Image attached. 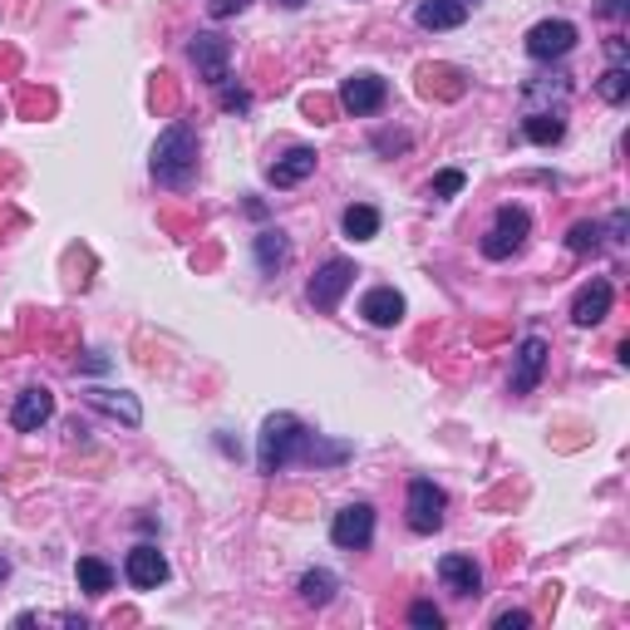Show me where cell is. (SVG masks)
I'll return each mask as SVG.
<instances>
[{"mask_svg":"<svg viewBox=\"0 0 630 630\" xmlns=\"http://www.w3.org/2000/svg\"><path fill=\"white\" fill-rule=\"evenodd\" d=\"M409 626H419V630H438V626H444V611H438L434 601H414V606H409Z\"/></svg>","mask_w":630,"mask_h":630,"instance_id":"obj_26","label":"cell"},{"mask_svg":"<svg viewBox=\"0 0 630 630\" xmlns=\"http://www.w3.org/2000/svg\"><path fill=\"white\" fill-rule=\"evenodd\" d=\"M153 177L163 187H193L197 177V133L193 123H167L153 143V158H149Z\"/></svg>","mask_w":630,"mask_h":630,"instance_id":"obj_2","label":"cell"},{"mask_svg":"<svg viewBox=\"0 0 630 630\" xmlns=\"http://www.w3.org/2000/svg\"><path fill=\"white\" fill-rule=\"evenodd\" d=\"M611 301H616V286L606 276H591L582 291H576L572 301V321L582 325V330H591V325H601L606 315H611Z\"/></svg>","mask_w":630,"mask_h":630,"instance_id":"obj_11","label":"cell"},{"mask_svg":"<svg viewBox=\"0 0 630 630\" xmlns=\"http://www.w3.org/2000/svg\"><path fill=\"white\" fill-rule=\"evenodd\" d=\"M123 576H129V586H139V591H153V586L167 582V556L158 547H133L129 562H123Z\"/></svg>","mask_w":630,"mask_h":630,"instance_id":"obj_15","label":"cell"},{"mask_svg":"<svg viewBox=\"0 0 630 630\" xmlns=\"http://www.w3.org/2000/svg\"><path fill=\"white\" fill-rule=\"evenodd\" d=\"M89 404L104 409V414H113V419H123L129 428L143 424V404L129 390H89Z\"/></svg>","mask_w":630,"mask_h":630,"instance_id":"obj_18","label":"cell"},{"mask_svg":"<svg viewBox=\"0 0 630 630\" xmlns=\"http://www.w3.org/2000/svg\"><path fill=\"white\" fill-rule=\"evenodd\" d=\"M350 458V444H335V438H321L301 424L296 414H271L261 424V438H257V468L267 478H276L281 468L291 464H306V468H335Z\"/></svg>","mask_w":630,"mask_h":630,"instance_id":"obj_1","label":"cell"},{"mask_svg":"<svg viewBox=\"0 0 630 630\" xmlns=\"http://www.w3.org/2000/svg\"><path fill=\"white\" fill-rule=\"evenodd\" d=\"M404 512H409V528H414L419 537L438 532V528H444V512H448L444 488H438L434 478H414V482H409V502H404Z\"/></svg>","mask_w":630,"mask_h":630,"instance_id":"obj_4","label":"cell"},{"mask_svg":"<svg viewBox=\"0 0 630 630\" xmlns=\"http://www.w3.org/2000/svg\"><path fill=\"white\" fill-rule=\"evenodd\" d=\"M222 109L227 113H247L251 109V94L247 89H227V84H222Z\"/></svg>","mask_w":630,"mask_h":630,"instance_id":"obj_29","label":"cell"},{"mask_svg":"<svg viewBox=\"0 0 630 630\" xmlns=\"http://www.w3.org/2000/svg\"><path fill=\"white\" fill-rule=\"evenodd\" d=\"M251 251H257V267H261V276H276V271L291 261V241L281 237L276 227H267V232H257V241H251Z\"/></svg>","mask_w":630,"mask_h":630,"instance_id":"obj_19","label":"cell"},{"mask_svg":"<svg viewBox=\"0 0 630 630\" xmlns=\"http://www.w3.org/2000/svg\"><path fill=\"white\" fill-rule=\"evenodd\" d=\"M596 10H601L606 20H621V15H626V0H601V6H596Z\"/></svg>","mask_w":630,"mask_h":630,"instance_id":"obj_32","label":"cell"},{"mask_svg":"<svg viewBox=\"0 0 630 630\" xmlns=\"http://www.w3.org/2000/svg\"><path fill=\"white\" fill-rule=\"evenodd\" d=\"M360 315H365L370 325H380V330H390V325L404 321V296H399L394 286H374V291H365Z\"/></svg>","mask_w":630,"mask_h":630,"instance_id":"obj_16","label":"cell"},{"mask_svg":"<svg viewBox=\"0 0 630 630\" xmlns=\"http://www.w3.org/2000/svg\"><path fill=\"white\" fill-rule=\"evenodd\" d=\"M464 183H468V177L458 173V167H444V173L434 177V197H458V193H464Z\"/></svg>","mask_w":630,"mask_h":630,"instance_id":"obj_27","label":"cell"},{"mask_svg":"<svg viewBox=\"0 0 630 630\" xmlns=\"http://www.w3.org/2000/svg\"><path fill=\"white\" fill-rule=\"evenodd\" d=\"M522 133H528V143H537V149H552V143H562V133H566V119L562 113H528L522 119Z\"/></svg>","mask_w":630,"mask_h":630,"instance_id":"obj_23","label":"cell"},{"mask_svg":"<svg viewBox=\"0 0 630 630\" xmlns=\"http://www.w3.org/2000/svg\"><path fill=\"white\" fill-rule=\"evenodd\" d=\"M187 59L197 65V75H203L213 89H222L227 79V59H232V45H227L222 35H213V30H203V35H193L187 40Z\"/></svg>","mask_w":630,"mask_h":630,"instance_id":"obj_7","label":"cell"},{"mask_svg":"<svg viewBox=\"0 0 630 630\" xmlns=\"http://www.w3.org/2000/svg\"><path fill=\"white\" fill-rule=\"evenodd\" d=\"M384 99H390V84L380 75H370V69H360V75H350L340 84V109L355 113V119H365V113H380Z\"/></svg>","mask_w":630,"mask_h":630,"instance_id":"obj_8","label":"cell"},{"mask_svg":"<svg viewBox=\"0 0 630 630\" xmlns=\"http://www.w3.org/2000/svg\"><path fill=\"white\" fill-rule=\"evenodd\" d=\"M50 419H55V394L45 390V384H30V390L15 394V409H10V424L20 428V434H35V428H45Z\"/></svg>","mask_w":630,"mask_h":630,"instance_id":"obj_12","label":"cell"},{"mask_svg":"<svg viewBox=\"0 0 630 630\" xmlns=\"http://www.w3.org/2000/svg\"><path fill=\"white\" fill-rule=\"evenodd\" d=\"M498 630H528L532 626V616L528 611H498V621H492Z\"/></svg>","mask_w":630,"mask_h":630,"instance_id":"obj_30","label":"cell"},{"mask_svg":"<svg viewBox=\"0 0 630 630\" xmlns=\"http://www.w3.org/2000/svg\"><path fill=\"white\" fill-rule=\"evenodd\" d=\"M355 276H360V271H355V261L330 257V261H325V267L311 276V286H306L311 306H315V311H335V306H340L345 291L355 286Z\"/></svg>","mask_w":630,"mask_h":630,"instance_id":"obj_5","label":"cell"},{"mask_svg":"<svg viewBox=\"0 0 630 630\" xmlns=\"http://www.w3.org/2000/svg\"><path fill=\"white\" fill-rule=\"evenodd\" d=\"M75 576H79V591H89V596H109L113 591V566L104 562V556H79Z\"/></svg>","mask_w":630,"mask_h":630,"instance_id":"obj_22","label":"cell"},{"mask_svg":"<svg viewBox=\"0 0 630 630\" xmlns=\"http://www.w3.org/2000/svg\"><path fill=\"white\" fill-rule=\"evenodd\" d=\"M419 30H458L468 20V0H419Z\"/></svg>","mask_w":630,"mask_h":630,"instance_id":"obj_17","label":"cell"},{"mask_svg":"<svg viewBox=\"0 0 630 630\" xmlns=\"http://www.w3.org/2000/svg\"><path fill=\"white\" fill-rule=\"evenodd\" d=\"M438 582H444L454 596H478L482 591V566L464 552H448V556H438Z\"/></svg>","mask_w":630,"mask_h":630,"instance_id":"obj_14","label":"cell"},{"mask_svg":"<svg viewBox=\"0 0 630 630\" xmlns=\"http://www.w3.org/2000/svg\"><path fill=\"white\" fill-rule=\"evenodd\" d=\"M281 6H286V10H301V6H306V0H281Z\"/></svg>","mask_w":630,"mask_h":630,"instance_id":"obj_35","label":"cell"},{"mask_svg":"<svg viewBox=\"0 0 630 630\" xmlns=\"http://www.w3.org/2000/svg\"><path fill=\"white\" fill-rule=\"evenodd\" d=\"M340 232L350 237V241H370V237H380V207H370V203H355V207H345V217H340Z\"/></svg>","mask_w":630,"mask_h":630,"instance_id":"obj_21","label":"cell"},{"mask_svg":"<svg viewBox=\"0 0 630 630\" xmlns=\"http://www.w3.org/2000/svg\"><path fill=\"white\" fill-rule=\"evenodd\" d=\"M374 149H380V153H394V149H409V133H380V139H374Z\"/></svg>","mask_w":630,"mask_h":630,"instance_id":"obj_31","label":"cell"},{"mask_svg":"<svg viewBox=\"0 0 630 630\" xmlns=\"http://www.w3.org/2000/svg\"><path fill=\"white\" fill-rule=\"evenodd\" d=\"M330 542L340 552H365V547H370V542H374V508H370V502H350V508L335 512Z\"/></svg>","mask_w":630,"mask_h":630,"instance_id":"obj_6","label":"cell"},{"mask_svg":"<svg viewBox=\"0 0 630 630\" xmlns=\"http://www.w3.org/2000/svg\"><path fill=\"white\" fill-rule=\"evenodd\" d=\"M547 340L542 335H528V340L518 345V355H512V394H532L542 384V374H547Z\"/></svg>","mask_w":630,"mask_h":630,"instance_id":"obj_9","label":"cell"},{"mask_svg":"<svg viewBox=\"0 0 630 630\" xmlns=\"http://www.w3.org/2000/svg\"><path fill=\"white\" fill-rule=\"evenodd\" d=\"M601 237H606L601 222H576L572 232H566V247H572L576 257H586V251H601Z\"/></svg>","mask_w":630,"mask_h":630,"instance_id":"obj_25","label":"cell"},{"mask_svg":"<svg viewBox=\"0 0 630 630\" xmlns=\"http://www.w3.org/2000/svg\"><path fill=\"white\" fill-rule=\"evenodd\" d=\"M576 50V25L572 20H542L528 30V55L532 59H562Z\"/></svg>","mask_w":630,"mask_h":630,"instance_id":"obj_10","label":"cell"},{"mask_svg":"<svg viewBox=\"0 0 630 630\" xmlns=\"http://www.w3.org/2000/svg\"><path fill=\"white\" fill-rule=\"evenodd\" d=\"M596 89H601L606 104H626L630 99V69L626 65H611L601 79H596Z\"/></svg>","mask_w":630,"mask_h":630,"instance_id":"obj_24","label":"cell"},{"mask_svg":"<svg viewBox=\"0 0 630 630\" xmlns=\"http://www.w3.org/2000/svg\"><path fill=\"white\" fill-rule=\"evenodd\" d=\"M528 232H532V213H528V207L502 203L498 217H492V227H488V237H482L478 247H482V257H488V261H508V257H518V251L528 247Z\"/></svg>","mask_w":630,"mask_h":630,"instance_id":"obj_3","label":"cell"},{"mask_svg":"<svg viewBox=\"0 0 630 630\" xmlns=\"http://www.w3.org/2000/svg\"><path fill=\"white\" fill-rule=\"evenodd\" d=\"M251 0H207V15L213 20H227V15H241Z\"/></svg>","mask_w":630,"mask_h":630,"instance_id":"obj_28","label":"cell"},{"mask_svg":"<svg viewBox=\"0 0 630 630\" xmlns=\"http://www.w3.org/2000/svg\"><path fill=\"white\" fill-rule=\"evenodd\" d=\"M315 163H321V153L306 149V143H296V149H286L276 163H267V183L271 187H296L315 173Z\"/></svg>","mask_w":630,"mask_h":630,"instance_id":"obj_13","label":"cell"},{"mask_svg":"<svg viewBox=\"0 0 630 630\" xmlns=\"http://www.w3.org/2000/svg\"><path fill=\"white\" fill-rule=\"evenodd\" d=\"M606 55H611V65H626V40L611 35V45H606Z\"/></svg>","mask_w":630,"mask_h":630,"instance_id":"obj_34","label":"cell"},{"mask_svg":"<svg viewBox=\"0 0 630 630\" xmlns=\"http://www.w3.org/2000/svg\"><path fill=\"white\" fill-rule=\"evenodd\" d=\"M626 227H630V217H626V213H616V217H611V227H606V232H611V241H626Z\"/></svg>","mask_w":630,"mask_h":630,"instance_id":"obj_33","label":"cell"},{"mask_svg":"<svg viewBox=\"0 0 630 630\" xmlns=\"http://www.w3.org/2000/svg\"><path fill=\"white\" fill-rule=\"evenodd\" d=\"M296 591L306 606H330L335 591H340V582H335V572H325V566H311V572L296 582Z\"/></svg>","mask_w":630,"mask_h":630,"instance_id":"obj_20","label":"cell"}]
</instances>
